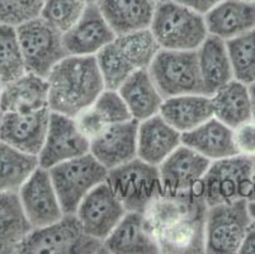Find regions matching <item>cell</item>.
Listing matches in <instances>:
<instances>
[{
  "label": "cell",
  "mask_w": 255,
  "mask_h": 254,
  "mask_svg": "<svg viewBox=\"0 0 255 254\" xmlns=\"http://www.w3.org/2000/svg\"><path fill=\"white\" fill-rule=\"evenodd\" d=\"M46 79L50 111L74 118L106 89L96 56L68 55Z\"/></svg>",
  "instance_id": "1"
},
{
  "label": "cell",
  "mask_w": 255,
  "mask_h": 254,
  "mask_svg": "<svg viewBox=\"0 0 255 254\" xmlns=\"http://www.w3.org/2000/svg\"><path fill=\"white\" fill-rule=\"evenodd\" d=\"M150 29L165 50L196 51L210 34L203 14L174 0L156 3Z\"/></svg>",
  "instance_id": "2"
},
{
  "label": "cell",
  "mask_w": 255,
  "mask_h": 254,
  "mask_svg": "<svg viewBox=\"0 0 255 254\" xmlns=\"http://www.w3.org/2000/svg\"><path fill=\"white\" fill-rule=\"evenodd\" d=\"M254 162V159L241 155L211 162L198 188L207 207L239 200L250 201Z\"/></svg>",
  "instance_id": "3"
},
{
  "label": "cell",
  "mask_w": 255,
  "mask_h": 254,
  "mask_svg": "<svg viewBox=\"0 0 255 254\" xmlns=\"http://www.w3.org/2000/svg\"><path fill=\"white\" fill-rule=\"evenodd\" d=\"M18 253L92 254L104 252L103 243L83 230L75 214H65L56 223L32 229Z\"/></svg>",
  "instance_id": "4"
},
{
  "label": "cell",
  "mask_w": 255,
  "mask_h": 254,
  "mask_svg": "<svg viewBox=\"0 0 255 254\" xmlns=\"http://www.w3.org/2000/svg\"><path fill=\"white\" fill-rule=\"evenodd\" d=\"M48 172L65 214H75L80 202L108 176V169L90 153L60 163Z\"/></svg>",
  "instance_id": "5"
},
{
  "label": "cell",
  "mask_w": 255,
  "mask_h": 254,
  "mask_svg": "<svg viewBox=\"0 0 255 254\" xmlns=\"http://www.w3.org/2000/svg\"><path fill=\"white\" fill-rule=\"evenodd\" d=\"M107 183L127 211L143 213L155 199L163 195L159 167L140 158L108 171Z\"/></svg>",
  "instance_id": "6"
},
{
  "label": "cell",
  "mask_w": 255,
  "mask_h": 254,
  "mask_svg": "<svg viewBox=\"0 0 255 254\" xmlns=\"http://www.w3.org/2000/svg\"><path fill=\"white\" fill-rule=\"evenodd\" d=\"M15 28L28 73L47 78L53 67L68 56L61 32L41 17L20 23Z\"/></svg>",
  "instance_id": "7"
},
{
  "label": "cell",
  "mask_w": 255,
  "mask_h": 254,
  "mask_svg": "<svg viewBox=\"0 0 255 254\" xmlns=\"http://www.w3.org/2000/svg\"><path fill=\"white\" fill-rule=\"evenodd\" d=\"M252 224L247 200L207 207L205 252L210 254L238 253Z\"/></svg>",
  "instance_id": "8"
},
{
  "label": "cell",
  "mask_w": 255,
  "mask_h": 254,
  "mask_svg": "<svg viewBox=\"0 0 255 254\" xmlns=\"http://www.w3.org/2000/svg\"><path fill=\"white\" fill-rule=\"evenodd\" d=\"M147 70L164 99L175 95L203 93L197 50L161 48Z\"/></svg>",
  "instance_id": "9"
},
{
  "label": "cell",
  "mask_w": 255,
  "mask_h": 254,
  "mask_svg": "<svg viewBox=\"0 0 255 254\" xmlns=\"http://www.w3.org/2000/svg\"><path fill=\"white\" fill-rule=\"evenodd\" d=\"M90 153V141L75 122V118L51 111L47 134L38 154L39 167L55 165Z\"/></svg>",
  "instance_id": "10"
},
{
  "label": "cell",
  "mask_w": 255,
  "mask_h": 254,
  "mask_svg": "<svg viewBox=\"0 0 255 254\" xmlns=\"http://www.w3.org/2000/svg\"><path fill=\"white\" fill-rule=\"evenodd\" d=\"M126 213L124 204L106 181L80 202L75 215L83 230L103 243Z\"/></svg>",
  "instance_id": "11"
},
{
  "label": "cell",
  "mask_w": 255,
  "mask_h": 254,
  "mask_svg": "<svg viewBox=\"0 0 255 254\" xmlns=\"http://www.w3.org/2000/svg\"><path fill=\"white\" fill-rule=\"evenodd\" d=\"M20 204L32 228L47 227L64 218L65 213L53 187L48 169L38 167L18 191Z\"/></svg>",
  "instance_id": "12"
},
{
  "label": "cell",
  "mask_w": 255,
  "mask_h": 254,
  "mask_svg": "<svg viewBox=\"0 0 255 254\" xmlns=\"http://www.w3.org/2000/svg\"><path fill=\"white\" fill-rule=\"evenodd\" d=\"M210 164L211 160L182 144L159 165L163 193L185 195L198 192L199 183Z\"/></svg>",
  "instance_id": "13"
},
{
  "label": "cell",
  "mask_w": 255,
  "mask_h": 254,
  "mask_svg": "<svg viewBox=\"0 0 255 254\" xmlns=\"http://www.w3.org/2000/svg\"><path fill=\"white\" fill-rule=\"evenodd\" d=\"M50 113V108L27 113H3L0 123V141L23 153L38 157L47 134Z\"/></svg>",
  "instance_id": "14"
},
{
  "label": "cell",
  "mask_w": 255,
  "mask_h": 254,
  "mask_svg": "<svg viewBox=\"0 0 255 254\" xmlns=\"http://www.w3.org/2000/svg\"><path fill=\"white\" fill-rule=\"evenodd\" d=\"M207 206L173 221L152 234L159 253H205V219Z\"/></svg>",
  "instance_id": "15"
},
{
  "label": "cell",
  "mask_w": 255,
  "mask_h": 254,
  "mask_svg": "<svg viewBox=\"0 0 255 254\" xmlns=\"http://www.w3.org/2000/svg\"><path fill=\"white\" fill-rule=\"evenodd\" d=\"M117 34L104 19L97 4L88 5L75 25L62 33L65 50L73 56H96Z\"/></svg>",
  "instance_id": "16"
},
{
  "label": "cell",
  "mask_w": 255,
  "mask_h": 254,
  "mask_svg": "<svg viewBox=\"0 0 255 254\" xmlns=\"http://www.w3.org/2000/svg\"><path fill=\"white\" fill-rule=\"evenodd\" d=\"M138 122H126L108 126L101 135L90 141V154L108 171L137 158Z\"/></svg>",
  "instance_id": "17"
},
{
  "label": "cell",
  "mask_w": 255,
  "mask_h": 254,
  "mask_svg": "<svg viewBox=\"0 0 255 254\" xmlns=\"http://www.w3.org/2000/svg\"><path fill=\"white\" fill-rule=\"evenodd\" d=\"M180 145L182 134L160 115L138 122L137 158L143 162L159 167Z\"/></svg>",
  "instance_id": "18"
},
{
  "label": "cell",
  "mask_w": 255,
  "mask_h": 254,
  "mask_svg": "<svg viewBox=\"0 0 255 254\" xmlns=\"http://www.w3.org/2000/svg\"><path fill=\"white\" fill-rule=\"evenodd\" d=\"M103 252L111 254H152L159 253V248L146 227L143 214L127 211L103 242Z\"/></svg>",
  "instance_id": "19"
},
{
  "label": "cell",
  "mask_w": 255,
  "mask_h": 254,
  "mask_svg": "<svg viewBox=\"0 0 255 254\" xmlns=\"http://www.w3.org/2000/svg\"><path fill=\"white\" fill-rule=\"evenodd\" d=\"M159 115L180 134H185L213 117L212 99L203 93L165 98Z\"/></svg>",
  "instance_id": "20"
},
{
  "label": "cell",
  "mask_w": 255,
  "mask_h": 254,
  "mask_svg": "<svg viewBox=\"0 0 255 254\" xmlns=\"http://www.w3.org/2000/svg\"><path fill=\"white\" fill-rule=\"evenodd\" d=\"M0 108L3 113H27L48 108L47 79L27 71L4 84L0 92Z\"/></svg>",
  "instance_id": "21"
},
{
  "label": "cell",
  "mask_w": 255,
  "mask_h": 254,
  "mask_svg": "<svg viewBox=\"0 0 255 254\" xmlns=\"http://www.w3.org/2000/svg\"><path fill=\"white\" fill-rule=\"evenodd\" d=\"M208 33L231 39L255 28V3L243 0H222L205 14Z\"/></svg>",
  "instance_id": "22"
},
{
  "label": "cell",
  "mask_w": 255,
  "mask_h": 254,
  "mask_svg": "<svg viewBox=\"0 0 255 254\" xmlns=\"http://www.w3.org/2000/svg\"><path fill=\"white\" fill-rule=\"evenodd\" d=\"M182 144L211 162L238 155L234 143V129L216 117L210 118L192 131L182 134Z\"/></svg>",
  "instance_id": "23"
},
{
  "label": "cell",
  "mask_w": 255,
  "mask_h": 254,
  "mask_svg": "<svg viewBox=\"0 0 255 254\" xmlns=\"http://www.w3.org/2000/svg\"><path fill=\"white\" fill-rule=\"evenodd\" d=\"M99 10L117 36L150 28L156 1L154 0H99Z\"/></svg>",
  "instance_id": "24"
},
{
  "label": "cell",
  "mask_w": 255,
  "mask_h": 254,
  "mask_svg": "<svg viewBox=\"0 0 255 254\" xmlns=\"http://www.w3.org/2000/svg\"><path fill=\"white\" fill-rule=\"evenodd\" d=\"M197 57L205 94L212 95L234 79L225 39L208 34L205 42L197 50Z\"/></svg>",
  "instance_id": "25"
},
{
  "label": "cell",
  "mask_w": 255,
  "mask_h": 254,
  "mask_svg": "<svg viewBox=\"0 0 255 254\" xmlns=\"http://www.w3.org/2000/svg\"><path fill=\"white\" fill-rule=\"evenodd\" d=\"M118 93L137 122L159 115L164 97L155 85L149 70H137L120 88Z\"/></svg>",
  "instance_id": "26"
},
{
  "label": "cell",
  "mask_w": 255,
  "mask_h": 254,
  "mask_svg": "<svg viewBox=\"0 0 255 254\" xmlns=\"http://www.w3.org/2000/svg\"><path fill=\"white\" fill-rule=\"evenodd\" d=\"M213 117L231 129L253 120L252 98L247 84L233 79L211 95Z\"/></svg>",
  "instance_id": "27"
},
{
  "label": "cell",
  "mask_w": 255,
  "mask_h": 254,
  "mask_svg": "<svg viewBox=\"0 0 255 254\" xmlns=\"http://www.w3.org/2000/svg\"><path fill=\"white\" fill-rule=\"evenodd\" d=\"M32 229L18 192L0 193V254L18 253Z\"/></svg>",
  "instance_id": "28"
},
{
  "label": "cell",
  "mask_w": 255,
  "mask_h": 254,
  "mask_svg": "<svg viewBox=\"0 0 255 254\" xmlns=\"http://www.w3.org/2000/svg\"><path fill=\"white\" fill-rule=\"evenodd\" d=\"M38 167V157L0 141V193L18 192Z\"/></svg>",
  "instance_id": "29"
},
{
  "label": "cell",
  "mask_w": 255,
  "mask_h": 254,
  "mask_svg": "<svg viewBox=\"0 0 255 254\" xmlns=\"http://www.w3.org/2000/svg\"><path fill=\"white\" fill-rule=\"evenodd\" d=\"M115 42L136 70L149 69L161 50L150 28L121 34L116 37Z\"/></svg>",
  "instance_id": "30"
},
{
  "label": "cell",
  "mask_w": 255,
  "mask_h": 254,
  "mask_svg": "<svg viewBox=\"0 0 255 254\" xmlns=\"http://www.w3.org/2000/svg\"><path fill=\"white\" fill-rule=\"evenodd\" d=\"M234 79L250 85L255 81V28L226 41Z\"/></svg>",
  "instance_id": "31"
},
{
  "label": "cell",
  "mask_w": 255,
  "mask_h": 254,
  "mask_svg": "<svg viewBox=\"0 0 255 254\" xmlns=\"http://www.w3.org/2000/svg\"><path fill=\"white\" fill-rule=\"evenodd\" d=\"M25 73L17 28L0 23V80L6 84Z\"/></svg>",
  "instance_id": "32"
},
{
  "label": "cell",
  "mask_w": 255,
  "mask_h": 254,
  "mask_svg": "<svg viewBox=\"0 0 255 254\" xmlns=\"http://www.w3.org/2000/svg\"><path fill=\"white\" fill-rule=\"evenodd\" d=\"M96 60L107 89L118 90L132 74L137 71L115 41L102 48L96 55Z\"/></svg>",
  "instance_id": "33"
},
{
  "label": "cell",
  "mask_w": 255,
  "mask_h": 254,
  "mask_svg": "<svg viewBox=\"0 0 255 254\" xmlns=\"http://www.w3.org/2000/svg\"><path fill=\"white\" fill-rule=\"evenodd\" d=\"M87 6L82 0H45L39 17L65 33L82 18Z\"/></svg>",
  "instance_id": "34"
},
{
  "label": "cell",
  "mask_w": 255,
  "mask_h": 254,
  "mask_svg": "<svg viewBox=\"0 0 255 254\" xmlns=\"http://www.w3.org/2000/svg\"><path fill=\"white\" fill-rule=\"evenodd\" d=\"M92 107L107 126L133 120L128 107L126 106L118 90L106 88L94 101Z\"/></svg>",
  "instance_id": "35"
},
{
  "label": "cell",
  "mask_w": 255,
  "mask_h": 254,
  "mask_svg": "<svg viewBox=\"0 0 255 254\" xmlns=\"http://www.w3.org/2000/svg\"><path fill=\"white\" fill-rule=\"evenodd\" d=\"M45 0H0V23L19 25L39 17Z\"/></svg>",
  "instance_id": "36"
},
{
  "label": "cell",
  "mask_w": 255,
  "mask_h": 254,
  "mask_svg": "<svg viewBox=\"0 0 255 254\" xmlns=\"http://www.w3.org/2000/svg\"><path fill=\"white\" fill-rule=\"evenodd\" d=\"M234 143L238 155L255 160V120L234 129Z\"/></svg>",
  "instance_id": "37"
},
{
  "label": "cell",
  "mask_w": 255,
  "mask_h": 254,
  "mask_svg": "<svg viewBox=\"0 0 255 254\" xmlns=\"http://www.w3.org/2000/svg\"><path fill=\"white\" fill-rule=\"evenodd\" d=\"M75 122L79 130L89 139V141L96 139L98 135H101L108 127L92 106L80 112L75 117Z\"/></svg>",
  "instance_id": "38"
},
{
  "label": "cell",
  "mask_w": 255,
  "mask_h": 254,
  "mask_svg": "<svg viewBox=\"0 0 255 254\" xmlns=\"http://www.w3.org/2000/svg\"><path fill=\"white\" fill-rule=\"evenodd\" d=\"M174 1H177V3L188 6V8L196 10L197 13L205 15L211 9L215 8L217 4L221 3L222 0H174Z\"/></svg>",
  "instance_id": "39"
},
{
  "label": "cell",
  "mask_w": 255,
  "mask_h": 254,
  "mask_svg": "<svg viewBox=\"0 0 255 254\" xmlns=\"http://www.w3.org/2000/svg\"><path fill=\"white\" fill-rule=\"evenodd\" d=\"M238 253L240 254H255V227L252 224V227L245 234L244 239L241 242L240 248Z\"/></svg>",
  "instance_id": "40"
},
{
  "label": "cell",
  "mask_w": 255,
  "mask_h": 254,
  "mask_svg": "<svg viewBox=\"0 0 255 254\" xmlns=\"http://www.w3.org/2000/svg\"><path fill=\"white\" fill-rule=\"evenodd\" d=\"M249 87V93H250V98H252V108H253V120H255V81L252 83Z\"/></svg>",
  "instance_id": "41"
},
{
  "label": "cell",
  "mask_w": 255,
  "mask_h": 254,
  "mask_svg": "<svg viewBox=\"0 0 255 254\" xmlns=\"http://www.w3.org/2000/svg\"><path fill=\"white\" fill-rule=\"evenodd\" d=\"M248 209H249V214L252 216L253 221H255V200L248 201Z\"/></svg>",
  "instance_id": "42"
},
{
  "label": "cell",
  "mask_w": 255,
  "mask_h": 254,
  "mask_svg": "<svg viewBox=\"0 0 255 254\" xmlns=\"http://www.w3.org/2000/svg\"><path fill=\"white\" fill-rule=\"evenodd\" d=\"M253 200H255V162H254V171H253V195L250 201H253Z\"/></svg>",
  "instance_id": "43"
},
{
  "label": "cell",
  "mask_w": 255,
  "mask_h": 254,
  "mask_svg": "<svg viewBox=\"0 0 255 254\" xmlns=\"http://www.w3.org/2000/svg\"><path fill=\"white\" fill-rule=\"evenodd\" d=\"M83 3H85L87 5H92V4H97L99 0H82Z\"/></svg>",
  "instance_id": "44"
},
{
  "label": "cell",
  "mask_w": 255,
  "mask_h": 254,
  "mask_svg": "<svg viewBox=\"0 0 255 254\" xmlns=\"http://www.w3.org/2000/svg\"><path fill=\"white\" fill-rule=\"evenodd\" d=\"M1 117H3V111L0 108V123H1Z\"/></svg>",
  "instance_id": "45"
},
{
  "label": "cell",
  "mask_w": 255,
  "mask_h": 254,
  "mask_svg": "<svg viewBox=\"0 0 255 254\" xmlns=\"http://www.w3.org/2000/svg\"><path fill=\"white\" fill-rule=\"evenodd\" d=\"M3 85H4V84H3V81L0 80V92H1V89H3Z\"/></svg>",
  "instance_id": "46"
},
{
  "label": "cell",
  "mask_w": 255,
  "mask_h": 254,
  "mask_svg": "<svg viewBox=\"0 0 255 254\" xmlns=\"http://www.w3.org/2000/svg\"><path fill=\"white\" fill-rule=\"evenodd\" d=\"M243 1H249V3H255V0H243Z\"/></svg>",
  "instance_id": "47"
},
{
  "label": "cell",
  "mask_w": 255,
  "mask_h": 254,
  "mask_svg": "<svg viewBox=\"0 0 255 254\" xmlns=\"http://www.w3.org/2000/svg\"><path fill=\"white\" fill-rule=\"evenodd\" d=\"M154 1H156V3H160V1H164V0H154Z\"/></svg>",
  "instance_id": "48"
},
{
  "label": "cell",
  "mask_w": 255,
  "mask_h": 254,
  "mask_svg": "<svg viewBox=\"0 0 255 254\" xmlns=\"http://www.w3.org/2000/svg\"><path fill=\"white\" fill-rule=\"evenodd\" d=\"M253 225H254V227H255V221H253Z\"/></svg>",
  "instance_id": "49"
}]
</instances>
